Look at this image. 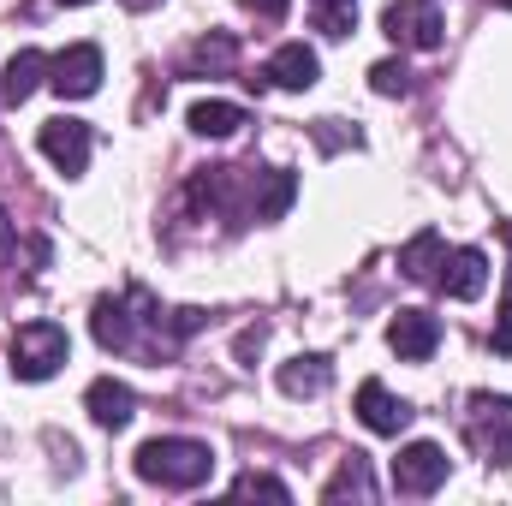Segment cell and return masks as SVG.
I'll return each instance as SVG.
<instances>
[{
    "instance_id": "obj_1",
    "label": "cell",
    "mask_w": 512,
    "mask_h": 506,
    "mask_svg": "<svg viewBox=\"0 0 512 506\" xmlns=\"http://www.w3.org/2000/svg\"><path fill=\"white\" fill-rule=\"evenodd\" d=\"M137 477L155 483V489H203L215 477V453L209 441H191V435H155L137 447Z\"/></svg>"
},
{
    "instance_id": "obj_2",
    "label": "cell",
    "mask_w": 512,
    "mask_h": 506,
    "mask_svg": "<svg viewBox=\"0 0 512 506\" xmlns=\"http://www.w3.org/2000/svg\"><path fill=\"white\" fill-rule=\"evenodd\" d=\"M66 352H72V340H66L60 322H24V328H12V370L24 381H48L66 364Z\"/></svg>"
},
{
    "instance_id": "obj_3",
    "label": "cell",
    "mask_w": 512,
    "mask_h": 506,
    "mask_svg": "<svg viewBox=\"0 0 512 506\" xmlns=\"http://www.w3.org/2000/svg\"><path fill=\"white\" fill-rule=\"evenodd\" d=\"M465 435H471V447H477L489 465H507L512 459V399L507 393H471Z\"/></svg>"
},
{
    "instance_id": "obj_4",
    "label": "cell",
    "mask_w": 512,
    "mask_h": 506,
    "mask_svg": "<svg viewBox=\"0 0 512 506\" xmlns=\"http://www.w3.org/2000/svg\"><path fill=\"white\" fill-rule=\"evenodd\" d=\"M382 30L399 42V48H441L447 42V18H441V6L435 0H393L382 12Z\"/></svg>"
},
{
    "instance_id": "obj_5",
    "label": "cell",
    "mask_w": 512,
    "mask_h": 506,
    "mask_svg": "<svg viewBox=\"0 0 512 506\" xmlns=\"http://www.w3.org/2000/svg\"><path fill=\"white\" fill-rule=\"evenodd\" d=\"M137 310H143V316H131V298H102V304H96L90 334H96L102 352H131V346H137V322H161V316H155V298H149L143 286H137Z\"/></svg>"
},
{
    "instance_id": "obj_6",
    "label": "cell",
    "mask_w": 512,
    "mask_h": 506,
    "mask_svg": "<svg viewBox=\"0 0 512 506\" xmlns=\"http://www.w3.org/2000/svg\"><path fill=\"white\" fill-rule=\"evenodd\" d=\"M447 471H453V459H447L441 441H411V447H399V459H393V489H399V495H435V489L447 483Z\"/></svg>"
},
{
    "instance_id": "obj_7",
    "label": "cell",
    "mask_w": 512,
    "mask_h": 506,
    "mask_svg": "<svg viewBox=\"0 0 512 506\" xmlns=\"http://www.w3.org/2000/svg\"><path fill=\"white\" fill-rule=\"evenodd\" d=\"M48 84H54L66 102L96 96V90H102V48H96V42H72L66 54L48 60Z\"/></svg>"
},
{
    "instance_id": "obj_8",
    "label": "cell",
    "mask_w": 512,
    "mask_h": 506,
    "mask_svg": "<svg viewBox=\"0 0 512 506\" xmlns=\"http://www.w3.org/2000/svg\"><path fill=\"white\" fill-rule=\"evenodd\" d=\"M36 143H42V155L66 173V179H78L84 167H90V126L84 120H42V131H36Z\"/></svg>"
},
{
    "instance_id": "obj_9",
    "label": "cell",
    "mask_w": 512,
    "mask_h": 506,
    "mask_svg": "<svg viewBox=\"0 0 512 506\" xmlns=\"http://www.w3.org/2000/svg\"><path fill=\"white\" fill-rule=\"evenodd\" d=\"M387 346H393L405 364L435 358V346H441V316H429V310H399V316L387 322Z\"/></svg>"
},
{
    "instance_id": "obj_10",
    "label": "cell",
    "mask_w": 512,
    "mask_h": 506,
    "mask_svg": "<svg viewBox=\"0 0 512 506\" xmlns=\"http://www.w3.org/2000/svg\"><path fill=\"white\" fill-rule=\"evenodd\" d=\"M435 286H441L447 298H459V304L483 298V286H489V256L477 251V245H465V251H447V256H441V274H435Z\"/></svg>"
},
{
    "instance_id": "obj_11",
    "label": "cell",
    "mask_w": 512,
    "mask_h": 506,
    "mask_svg": "<svg viewBox=\"0 0 512 506\" xmlns=\"http://www.w3.org/2000/svg\"><path fill=\"white\" fill-rule=\"evenodd\" d=\"M316 78H322V60H316L304 42L274 48V54H268V66H262V84H274V90H310Z\"/></svg>"
},
{
    "instance_id": "obj_12",
    "label": "cell",
    "mask_w": 512,
    "mask_h": 506,
    "mask_svg": "<svg viewBox=\"0 0 512 506\" xmlns=\"http://www.w3.org/2000/svg\"><path fill=\"white\" fill-rule=\"evenodd\" d=\"M358 417H364L370 435H399V429L411 423V405L393 399L382 381H364V387H358Z\"/></svg>"
},
{
    "instance_id": "obj_13",
    "label": "cell",
    "mask_w": 512,
    "mask_h": 506,
    "mask_svg": "<svg viewBox=\"0 0 512 506\" xmlns=\"http://www.w3.org/2000/svg\"><path fill=\"white\" fill-rule=\"evenodd\" d=\"M42 78H48V54H42V48H18V54L6 60V72H0V102H6V108L30 102Z\"/></svg>"
},
{
    "instance_id": "obj_14",
    "label": "cell",
    "mask_w": 512,
    "mask_h": 506,
    "mask_svg": "<svg viewBox=\"0 0 512 506\" xmlns=\"http://www.w3.org/2000/svg\"><path fill=\"white\" fill-rule=\"evenodd\" d=\"M84 405H90V417H96L102 429H126L131 417H137V393H131L126 381H114V376L90 381V393H84Z\"/></svg>"
},
{
    "instance_id": "obj_15",
    "label": "cell",
    "mask_w": 512,
    "mask_h": 506,
    "mask_svg": "<svg viewBox=\"0 0 512 506\" xmlns=\"http://www.w3.org/2000/svg\"><path fill=\"white\" fill-rule=\"evenodd\" d=\"M328 381H334V364H328L322 352H304V358L280 364V393H292V399H310V393H322Z\"/></svg>"
},
{
    "instance_id": "obj_16",
    "label": "cell",
    "mask_w": 512,
    "mask_h": 506,
    "mask_svg": "<svg viewBox=\"0 0 512 506\" xmlns=\"http://www.w3.org/2000/svg\"><path fill=\"white\" fill-rule=\"evenodd\" d=\"M441 256H447L441 233H435V227H423V233L399 251V268H405V280H423V286H429V280L441 274Z\"/></svg>"
},
{
    "instance_id": "obj_17",
    "label": "cell",
    "mask_w": 512,
    "mask_h": 506,
    "mask_svg": "<svg viewBox=\"0 0 512 506\" xmlns=\"http://www.w3.org/2000/svg\"><path fill=\"white\" fill-rule=\"evenodd\" d=\"M245 120H251V114H245L239 102H197V108H191V131H197V137H233Z\"/></svg>"
},
{
    "instance_id": "obj_18",
    "label": "cell",
    "mask_w": 512,
    "mask_h": 506,
    "mask_svg": "<svg viewBox=\"0 0 512 506\" xmlns=\"http://www.w3.org/2000/svg\"><path fill=\"white\" fill-rule=\"evenodd\" d=\"M346 495H358V501H376V483H370V465H364V453H352V459L340 465V477L322 489V501H346Z\"/></svg>"
},
{
    "instance_id": "obj_19",
    "label": "cell",
    "mask_w": 512,
    "mask_h": 506,
    "mask_svg": "<svg viewBox=\"0 0 512 506\" xmlns=\"http://www.w3.org/2000/svg\"><path fill=\"white\" fill-rule=\"evenodd\" d=\"M233 60H239V42H233V36H209V42H197V54H191L197 72H203V66H209V72H227Z\"/></svg>"
},
{
    "instance_id": "obj_20",
    "label": "cell",
    "mask_w": 512,
    "mask_h": 506,
    "mask_svg": "<svg viewBox=\"0 0 512 506\" xmlns=\"http://www.w3.org/2000/svg\"><path fill=\"white\" fill-rule=\"evenodd\" d=\"M370 90L376 96H411V72L399 60H382V66H370Z\"/></svg>"
},
{
    "instance_id": "obj_21",
    "label": "cell",
    "mask_w": 512,
    "mask_h": 506,
    "mask_svg": "<svg viewBox=\"0 0 512 506\" xmlns=\"http://www.w3.org/2000/svg\"><path fill=\"white\" fill-rule=\"evenodd\" d=\"M233 495H268V501H292V489H286L280 477H262V471H245V477H233Z\"/></svg>"
},
{
    "instance_id": "obj_22",
    "label": "cell",
    "mask_w": 512,
    "mask_h": 506,
    "mask_svg": "<svg viewBox=\"0 0 512 506\" xmlns=\"http://www.w3.org/2000/svg\"><path fill=\"white\" fill-rule=\"evenodd\" d=\"M489 346H495V358H512V298L501 304V316H495V334H489Z\"/></svg>"
},
{
    "instance_id": "obj_23",
    "label": "cell",
    "mask_w": 512,
    "mask_h": 506,
    "mask_svg": "<svg viewBox=\"0 0 512 506\" xmlns=\"http://www.w3.org/2000/svg\"><path fill=\"white\" fill-rule=\"evenodd\" d=\"M12 251H18V227H12V215L0 209V262H6Z\"/></svg>"
},
{
    "instance_id": "obj_24",
    "label": "cell",
    "mask_w": 512,
    "mask_h": 506,
    "mask_svg": "<svg viewBox=\"0 0 512 506\" xmlns=\"http://www.w3.org/2000/svg\"><path fill=\"white\" fill-rule=\"evenodd\" d=\"M245 6H251L256 18H286V6H292V0H245Z\"/></svg>"
},
{
    "instance_id": "obj_25",
    "label": "cell",
    "mask_w": 512,
    "mask_h": 506,
    "mask_svg": "<svg viewBox=\"0 0 512 506\" xmlns=\"http://www.w3.org/2000/svg\"><path fill=\"white\" fill-rule=\"evenodd\" d=\"M149 6H161V0H126V12H149Z\"/></svg>"
},
{
    "instance_id": "obj_26",
    "label": "cell",
    "mask_w": 512,
    "mask_h": 506,
    "mask_svg": "<svg viewBox=\"0 0 512 506\" xmlns=\"http://www.w3.org/2000/svg\"><path fill=\"white\" fill-rule=\"evenodd\" d=\"M316 6H352V0H316Z\"/></svg>"
},
{
    "instance_id": "obj_27",
    "label": "cell",
    "mask_w": 512,
    "mask_h": 506,
    "mask_svg": "<svg viewBox=\"0 0 512 506\" xmlns=\"http://www.w3.org/2000/svg\"><path fill=\"white\" fill-rule=\"evenodd\" d=\"M60 6H90V0H60Z\"/></svg>"
},
{
    "instance_id": "obj_28",
    "label": "cell",
    "mask_w": 512,
    "mask_h": 506,
    "mask_svg": "<svg viewBox=\"0 0 512 506\" xmlns=\"http://www.w3.org/2000/svg\"><path fill=\"white\" fill-rule=\"evenodd\" d=\"M495 6H507V12H512V0H495Z\"/></svg>"
}]
</instances>
